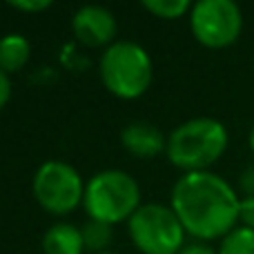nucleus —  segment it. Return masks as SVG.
I'll use <instances>...</instances> for the list:
<instances>
[{
	"instance_id": "f257e3e1",
	"label": "nucleus",
	"mask_w": 254,
	"mask_h": 254,
	"mask_svg": "<svg viewBox=\"0 0 254 254\" xmlns=\"http://www.w3.org/2000/svg\"><path fill=\"white\" fill-rule=\"evenodd\" d=\"M172 210L185 232L201 241L223 239L237 228L241 196L214 172H188L172 188Z\"/></svg>"
},
{
	"instance_id": "f03ea898",
	"label": "nucleus",
	"mask_w": 254,
	"mask_h": 254,
	"mask_svg": "<svg viewBox=\"0 0 254 254\" xmlns=\"http://www.w3.org/2000/svg\"><path fill=\"white\" fill-rule=\"evenodd\" d=\"M230 136L219 119L198 116L185 121L167 136L165 154L174 167L188 172H207L225 154Z\"/></svg>"
},
{
	"instance_id": "7ed1b4c3",
	"label": "nucleus",
	"mask_w": 254,
	"mask_h": 254,
	"mask_svg": "<svg viewBox=\"0 0 254 254\" xmlns=\"http://www.w3.org/2000/svg\"><path fill=\"white\" fill-rule=\"evenodd\" d=\"M101 80L114 96L131 101L143 96L154 78V65L143 45L134 40H116L103 52L98 63Z\"/></svg>"
},
{
	"instance_id": "20e7f679",
	"label": "nucleus",
	"mask_w": 254,
	"mask_h": 254,
	"mask_svg": "<svg viewBox=\"0 0 254 254\" xmlns=\"http://www.w3.org/2000/svg\"><path fill=\"white\" fill-rule=\"evenodd\" d=\"M83 205L94 221L110 225L129 221L140 207V188L123 170H103L87 181Z\"/></svg>"
},
{
	"instance_id": "39448f33",
	"label": "nucleus",
	"mask_w": 254,
	"mask_h": 254,
	"mask_svg": "<svg viewBox=\"0 0 254 254\" xmlns=\"http://www.w3.org/2000/svg\"><path fill=\"white\" fill-rule=\"evenodd\" d=\"M129 239L143 254H179L185 228L176 212L161 203H145L127 221Z\"/></svg>"
},
{
	"instance_id": "423d86ee",
	"label": "nucleus",
	"mask_w": 254,
	"mask_h": 254,
	"mask_svg": "<svg viewBox=\"0 0 254 254\" xmlns=\"http://www.w3.org/2000/svg\"><path fill=\"white\" fill-rule=\"evenodd\" d=\"M36 201L49 214H67L85 198V183L74 165L65 161H45L31 181Z\"/></svg>"
},
{
	"instance_id": "0eeeda50",
	"label": "nucleus",
	"mask_w": 254,
	"mask_h": 254,
	"mask_svg": "<svg viewBox=\"0 0 254 254\" xmlns=\"http://www.w3.org/2000/svg\"><path fill=\"white\" fill-rule=\"evenodd\" d=\"M194 38L210 49L230 47L243 29V13L234 0H198L190 11Z\"/></svg>"
},
{
	"instance_id": "6e6552de",
	"label": "nucleus",
	"mask_w": 254,
	"mask_h": 254,
	"mask_svg": "<svg viewBox=\"0 0 254 254\" xmlns=\"http://www.w3.org/2000/svg\"><path fill=\"white\" fill-rule=\"evenodd\" d=\"M71 29L74 36L87 47H110L116 43L119 34V22L116 16L107 7L101 4H83L76 9L71 18Z\"/></svg>"
},
{
	"instance_id": "1a4fd4ad",
	"label": "nucleus",
	"mask_w": 254,
	"mask_h": 254,
	"mask_svg": "<svg viewBox=\"0 0 254 254\" xmlns=\"http://www.w3.org/2000/svg\"><path fill=\"white\" fill-rule=\"evenodd\" d=\"M121 143L129 154L138 158H152L158 152H163L167 145V138L158 127H154L147 121H134L125 125L121 131Z\"/></svg>"
},
{
	"instance_id": "9d476101",
	"label": "nucleus",
	"mask_w": 254,
	"mask_h": 254,
	"mask_svg": "<svg viewBox=\"0 0 254 254\" xmlns=\"http://www.w3.org/2000/svg\"><path fill=\"white\" fill-rule=\"evenodd\" d=\"M45 254H83L85 241L80 228L71 223H54L43 237Z\"/></svg>"
},
{
	"instance_id": "9b49d317",
	"label": "nucleus",
	"mask_w": 254,
	"mask_h": 254,
	"mask_svg": "<svg viewBox=\"0 0 254 254\" xmlns=\"http://www.w3.org/2000/svg\"><path fill=\"white\" fill-rule=\"evenodd\" d=\"M31 58V43L22 34H4L0 38V69L4 74L20 71Z\"/></svg>"
},
{
	"instance_id": "f8f14e48",
	"label": "nucleus",
	"mask_w": 254,
	"mask_h": 254,
	"mask_svg": "<svg viewBox=\"0 0 254 254\" xmlns=\"http://www.w3.org/2000/svg\"><path fill=\"white\" fill-rule=\"evenodd\" d=\"M83 232V241H85V250H89L92 254H98V252H107L112 243V225L110 223H103V221H94L89 219L87 223L80 228Z\"/></svg>"
},
{
	"instance_id": "ddd939ff",
	"label": "nucleus",
	"mask_w": 254,
	"mask_h": 254,
	"mask_svg": "<svg viewBox=\"0 0 254 254\" xmlns=\"http://www.w3.org/2000/svg\"><path fill=\"white\" fill-rule=\"evenodd\" d=\"M219 254H254V230L237 225L228 237L221 239Z\"/></svg>"
},
{
	"instance_id": "4468645a",
	"label": "nucleus",
	"mask_w": 254,
	"mask_h": 254,
	"mask_svg": "<svg viewBox=\"0 0 254 254\" xmlns=\"http://www.w3.org/2000/svg\"><path fill=\"white\" fill-rule=\"evenodd\" d=\"M143 7L163 20H174V18H181L188 11H192L190 0H143Z\"/></svg>"
},
{
	"instance_id": "2eb2a0df",
	"label": "nucleus",
	"mask_w": 254,
	"mask_h": 254,
	"mask_svg": "<svg viewBox=\"0 0 254 254\" xmlns=\"http://www.w3.org/2000/svg\"><path fill=\"white\" fill-rule=\"evenodd\" d=\"M9 7L18 9V11H27V13H38L52 7V0H11Z\"/></svg>"
},
{
	"instance_id": "dca6fc26",
	"label": "nucleus",
	"mask_w": 254,
	"mask_h": 254,
	"mask_svg": "<svg viewBox=\"0 0 254 254\" xmlns=\"http://www.w3.org/2000/svg\"><path fill=\"white\" fill-rule=\"evenodd\" d=\"M239 190H241L243 198L254 196V165H248L246 170L239 174Z\"/></svg>"
},
{
	"instance_id": "f3484780",
	"label": "nucleus",
	"mask_w": 254,
	"mask_h": 254,
	"mask_svg": "<svg viewBox=\"0 0 254 254\" xmlns=\"http://www.w3.org/2000/svg\"><path fill=\"white\" fill-rule=\"evenodd\" d=\"M243 228L254 230V196L252 198H241V214H239Z\"/></svg>"
},
{
	"instance_id": "a211bd4d",
	"label": "nucleus",
	"mask_w": 254,
	"mask_h": 254,
	"mask_svg": "<svg viewBox=\"0 0 254 254\" xmlns=\"http://www.w3.org/2000/svg\"><path fill=\"white\" fill-rule=\"evenodd\" d=\"M9 98H11V78L0 69V110L9 103Z\"/></svg>"
},
{
	"instance_id": "6ab92c4d",
	"label": "nucleus",
	"mask_w": 254,
	"mask_h": 254,
	"mask_svg": "<svg viewBox=\"0 0 254 254\" xmlns=\"http://www.w3.org/2000/svg\"><path fill=\"white\" fill-rule=\"evenodd\" d=\"M179 254H219V252H214L210 246H203V243H190V246H183V250Z\"/></svg>"
},
{
	"instance_id": "aec40b11",
	"label": "nucleus",
	"mask_w": 254,
	"mask_h": 254,
	"mask_svg": "<svg viewBox=\"0 0 254 254\" xmlns=\"http://www.w3.org/2000/svg\"><path fill=\"white\" fill-rule=\"evenodd\" d=\"M250 149H252V154H254V127H252V131H250Z\"/></svg>"
},
{
	"instance_id": "412c9836",
	"label": "nucleus",
	"mask_w": 254,
	"mask_h": 254,
	"mask_svg": "<svg viewBox=\"0 0 254 254\" xmlns=\"http://www.w3.org/2000/svg\"><path fill=\"white\" fill-rule=\"evenodd\" d=\"M98 254H116V252H110V250H107V252H98Z\"/></svg>"
}]
</instances>
